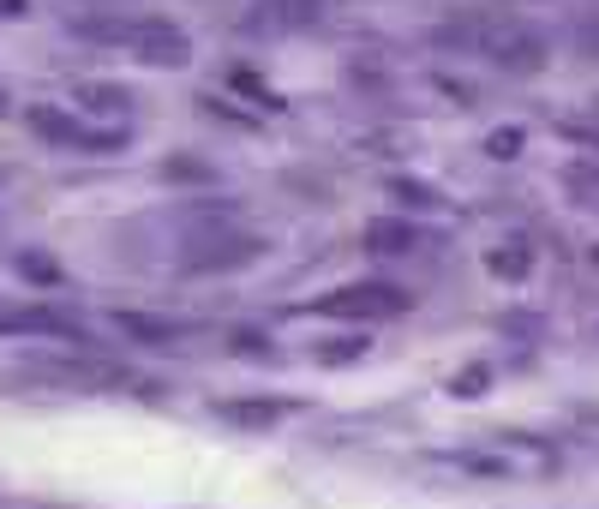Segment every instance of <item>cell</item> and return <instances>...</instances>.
I'll return each instance as SVG.
<instances>
[{"label": "cell", "instance_id": "5", "mask_svg": "<svg viewBox=\"0 0 599 509\" xmlns=\"http://www.w3.org/2000/svg\"><path fill=\"white\" fill-rule=\"evenodd\" d=\"M492 270H498V276H528V246H510V252H492Z\"/></svg>", "mask_w": 599, "mask_h": 509}, {"label": "cell", "instance_id": "3", "mask_svg": "<svg viewBox=\"0 0 599 509\" xmlns=\"http://www.w3.org/2000/svg\"><path fill=\"white\" fill-rule=\"evenodd\" d=\"M144 54H150V60H174V66H180V60H186V36H180V30H150V48H144Z\"/></svg>", "mask_w": 599, "mask_h": 509}, {"label": "cell", "instance_id": "8", "mask_svg": "<svg viewBox=\"0 0 599 509\" xmlns=\"http://www.w3.org/2000/svg\"><path fill=\"white\" fill-rule=\"evenodd\" d=\"M0 12H18V0H0Z\"/></svg>", "mask_w": 599, "mask_h": 509}, {"label": "cell", "instance_id": "7", "mask_svg": "<svg viewBox=\"0 0 599 509\" xmlns=\"http://www.w3.org/2000/svg\"><path fill=\"white\" fill-rule=\"evenodd\" d=\"M450 390H456V396H480V390H486V372L474 366V372H462V378H456Z\"/></svg>", "mask_w": 599, "mask_h": 509}, {"label": "cell", "instance_id": "6", "mask_svg": "<svg viewBox=\"0 0 599 509\" xmlns=\"http://www.w3.org/2000/svg\"><path fill=\"white\" fill-rule=\"evenodd\" d=\"M354 354H366V342H336V348H318V360H354Z\"/></svg>", "mask_w": 599, "mask_h": 509}, {"label": "cell", "instance_id": "4", "mask_svg": "<svg viewBox=\"0 0 599 509\" xmlns=\"http://www.w3.org/2000/svg\"><path fill=\"white\" fill-rule=\"evenodd\" d=\"M408 240H414V228H402V222H372V246L396 252V246H408Z\"/></svg>", "mask_w": 599, "mask_h": 509}, {"label": "cell", "instance_id": "1", "mask_svg": "<svg viewBox=\"0 0 599 509\" xmlns=\"http://www.w3.org/2000/svg\"><path fill=\"white\" fill-rule=\"evenodd\" d=\"M402 306H408V294L390 288V282H348V288L318 300L324 318H396Z\"/></svg>", "mask_w": 599, "mask_h": 509}, {"label": "cell", "instance_id": "2", "mask_svg": "<svg viewBox=\"0 0 599 509\" xmlns=\"http://www.w3.org/2000/svg\"><path fill=\"white\" fill-rule=\"evenodd\" d=\"M222 414L240 420V426H270V420L288 414V402H222Z\"/></svg>", "mask_w": 599, "mask_h": 509}]
</instances>
